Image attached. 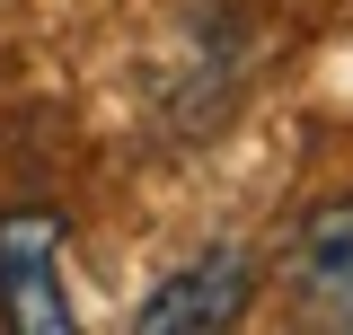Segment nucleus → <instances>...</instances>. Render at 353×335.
<instances>
[{"mask_svg": "<svg viewBox=\"0 0 353 335\" xmlns=\"http://www.w3.org/2000/svg\"><path fill=\"white\" fill-rule=\"evenodd\" d=\"M53 256H62L53 221H36V212L0 221V318L9 327H71V300H62Z\"/></svg>", "mask_w": 353, "mask_h": 335, "instance_id": "7ed1b4c3", "label": "nucleus"}, {"mask_svg": "<svg viewBox=\"0 0 353 335\" xmlns=\"http://www.w3.org/2000/svg\"><path fill=\"white\" fill-rule=\"evenodd\" d=\"M292 300H301V318H318V327L353 335V194H336V203H318L292 230Z\"/></svg>", "mask_w": 353, "mask_h": 335, "instance_id": "f03ea898", "label": "nucleus"}, {"mask_svg": "<svg viewBox=\"0 0 353 335\" xmlns=\"http://www.w3.org/2000/svg\"><path fill=\"white\" fill-rule=\"evenodd\" d=\"M256 247H239V238H221V247H203V256H185L159 292L132 309V327L141 335H194V327H239L248 318V300H256Z\"/></svg>", "mask_w": 353, "mask_h": 335, "instance_id": "f257e3e1", "label": "nucleus"}]
</instances>
